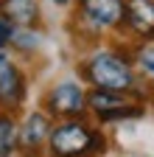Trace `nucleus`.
<instances>
[{"label": "nucleus", "instance_id": "obj_1", "mask_svg": "<svg viewBox=\"0 0 154 157\" xmlns=\"http://www.w3.org/2000/svg\"><path fill=\"white\" fill-rule=\"evenodd\" d=\"M81 76L92 87H104V90L126 93V95H132L134 87L140 84V78L132 70V62L121 51H95V53H90L81 62Z\"/></svg>", "mask_w": 154, "mask_h": 157}, {"label": "nucleus", "instance_id": "obj_2", "mask_svg": "<svg viewBox=\"0 0 154 157\" xmlns=\"http://www.w3.org/2000/svg\"><path fill=\"white\" fill-rule=\"evenodd\" d=\"M90 137L92 129L81 118H65L56 124L48 135V151L51 157H84L90 154Z\"/></svg>", "mask_w": 154, "mask_h": 157}, {"label": "nucleus", "instance_id": "obj_3", "mask_svg": "<svg viewBox=\"0 0 154 157\" xmlns=\"http://www.w3.org/2000/svg\"><path fill=\"white\" fill-rule=\"evenodd\" d=\"M87 109L95 112L101 124H112V121H126V118H140L146 112V107L137 101H129L126 93H115V90H104V87H92L87 93Z\"/></svg>", "mask_w": 154, "mask_h": 157}, {"label": "nucleus", "instance_id": "obj_4", "mask_svg": "<svg viewBox=\"0 0 154 157\" xmlns=\"http://www.w3.org/2000/svg\"><path fill=\"white\" fill-rule=\"evenodd\" d=\"M45 112L51 118H81L87 112V93L79 82L62 78L45 95Z\"/></svg>", "mask_w": 154, "mask_h": 157}, {"label": "nucleus", "instance_id": "obj_5", "mask_svg": "<svg viewBox=\"0 0 154 157\" xmlns=\"http://www.w3.org/2000/svg\"><path fill=\"white\" fill-rule=\"evenodd\" d=\"M123 3L126 0H79L76 20L90 34L118 28L123 25Z\"/></svg>", "mask_w": 154, "mask_h": 157}, {"label": "nucleus", "instance_id": "obj_6", "mask_svg": "<svg viewBox=\"0 0 154 157\" xmlns=\"http://www.w3.org/2000/svg\"><path fill=\"white\" fill-rule=\"evenodd\" d=\"M25 93H28V84L23 70L0 51V107L6 112H14L25 101Z\"/></svg>", "mask_w": 154, "mask_h": 157}, {"label": "nucleus", "instance_id": "obj_7", "mask_svg": "<svg viewBox=\"0 0 154 157\" xmlns=\"http://www.w3.org/2000/svg\"><path fill=\"white\" fill-rule=\"evenodd\" d=\"M51 129H53V124H51L48 112H31V115H25L23 126L17 129V149H20L25 157H39L42 146L48 143Z\"/></svg>", "mask_w": 154, "mask_h": 157}, {"label": "nucleus", "instance_id": "obj_8", "mask_svg": "<svg viewBox=\"0 0 154 157\" xmlns=\"http://www.w3.org/2000/svg\"><path fill=\"white\" fill-rule=\"evenodd\" d=\"M123 25L143 39H154V0H126Z\"/></svg>", "mask_w": 154, "mask_h": 157}, {"label": "nucleus", "instance_id": "obj_9", "mask_svg": "<svg viewBox=\"0 0 154 157\" xmlns=\"http://www.w3.org/2000/svg\"><path fill=\"white\" fill-rule=\"evenodd\" d=\"M0 14L9 17L14 25L34 28L39 23V0H0Z\"/></svg>", "mask_w": 154, "mask_h": 157}, {"label": "nucleus", "instance_id": "obj_10", "mask_svg": "<svg viewBox=\"0 0 154 157\" xmlns=\"http://www.w3.org/2000/svg\"><path fill=\"white\" fill-rule=\"evenodd\" d=\"M17 121L11 112H0V157H11L17 151Z\"/></svg>", "mask_w": 154, "mask_h": 157}, {"label": "nucleus", "instance_id": "obj_11", "mask_svg": "<svg viewBox=\"0 0 154 157\" xmlns=\"http://www.w3.org/2000/svg\"><path fill=\"white\" fill-rule=\"evenodd\" d=\"M11 48L23 51V53H31L39 48V34L34 28H25V25H17L14 28V36H11Z\"/></svg>", "mask_w": 154, "mask_h": 157}, {"label": "nucleus", "instance_id": "obj_12", "mask_svg": "<svg viewBox=\"0 0 154 157\" xmlns=\"http://www.w3.org/2000/svg\"><path fill=\"white\" fill-rule=\"evenodd\" d=\"M14 28H17V25L11 23V20L0 14V51L11 45V36H14Z\"/></svg>", "mask_w": 154, "mask_h": 157}, {"label": "nucleus", "instance_id": "obj_13", "mask_svg": "<svg viewBox=\"0 0 154 157\" xmlns=\"http://www.w3.org/2000/svg\"><path fill=\"white\" fill-rule=\"evenodd\" d=\"M140 67L154 78V56H140Z\"/></svg>", "mask_w": 154, "mask_h": 157}, {"label": "nucleus", "instance_id": "obj_14", "mask_svg": "<svg viewBox=\"0 0 154 157\" xmlns=\"http://www.w3.org/2000/svg\"><path fill=\"white\" fill-rule=\"evenodd\" d=\"M51 3H56V6H70L73 0H51Z\"/></svg>", "mask_w": 154, "mask_h": 157}]
</instances>
